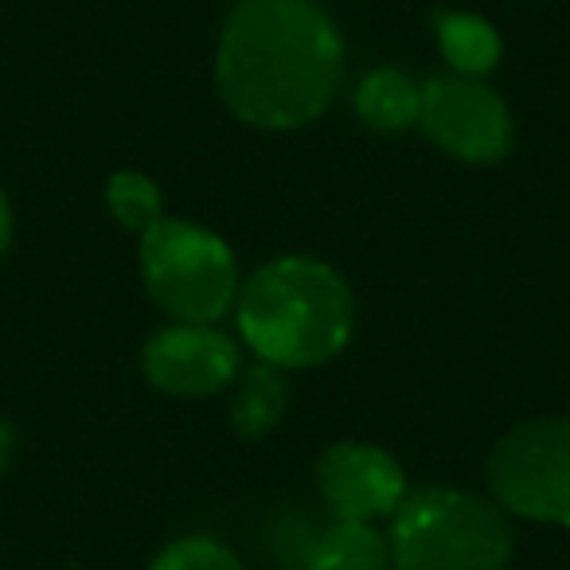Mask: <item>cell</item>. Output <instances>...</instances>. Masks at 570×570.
<instances>
[{
  "instance_id": "8992f818",
  "label": "cell",
  "mask_w": 570,
  "mask_h": 570,
  "mask_svg": "<svg viewBox=\"0 0 570 570\" xmlns=\"http://www.w3.org/2000/svg\"><path fill=\"white\" fill-rule=\"evenodd\" d=\"M419 126L438 149L465 165H497L515 145V121L504 98L458 75H442L422 87Z\"/></svg>"
},
{
  "instance_id": "5bb4252c",
  "label": "cell",
  "mask_w": 570,
  "mask_h": 570,
  "mask_svg": "<svg viewBox=\"0 0 570 570\" xmlns=\"http://www.w3.org/2000/svg\"><path fill=\"white\" fill-rule=\"evenodd\" d=\"M149 570H246L230 547L207 535H184L153 559Z\"/></svg>"
},
{
  "instance_id": "2e32d148",
  "label": "cell",
  "mask_w": 570,
  "mask_h": 570,
  "mask_svg": "<svg viewBox=\"0 0 570 570\" xmlns=\"http://www.w3.org/2000/svg\"><path fill=\"white\" fill-rule=\"evenodd\" d=\"M9 243H12V204H9V196L0 191V254L9 250Z\"/></svg>"
},
{
  "instance_id": "277c9868",
  "label": "cell",
  "mask_w": 570,
  "mask_h": 570,
  "mask_svg": "<svg viewBox=\"0 0 570 570\" xmlns=\"http://www.w3.org/2000/svg\"><path fill=\"white\" fill-rule=\"evenodd\" d=\"M141 277L153 302L180 325H215L238 302L230 246L184 219H160L141 235Z\"/></svg>"
},
{
  "instance_id": "7a4b0ae2",
  "label": "cell",
  "mask_w": 570,
  "mask_h": 570,
  "mask_svg": "<svg viewBox=\"0 0 570 570\" xmlns=\"http://www.w3.org/2000/svg\"><path fill=\"white\" fill-rule=\"evenodd\" d=\"M238 336L269 367L305 372L336 360L356 333V297L328 262L285 254L238 289Z\"/></svg>"
},
{
  "instance_id": "ba28073f",
  "label": "cell",
  "mask_w": 570,
  "mask_h": 570,
  "mask_svg": "<svg viewBox=\"0 0 570 570\" xmlns=\"http://www.w3.org/2000/svg\"><path fill=\"white\" fill-rule=\"evenodd\" d=\"M317 489L336 520L375 523L406 500L403 465L367 442H336L317 461Z\"/></svg>"
},
{
  "instance_id": "4fadbf2b",
  "label": "cell",
  "mask_w": 570,
  "mask_h": 570,
  "mask_svg": "<svg viewBox=\"0 0 570 570\" xmlns=\"http://www.w3.org/2000/svg\"><path fill=\"white\" fill-rule=\"evenodd\" d=\"M106 207L126 230H153L165 219V204H160V188L145 173H114L106 184Z\"/></svg>"
},
{
  "instance_id": "52a82bcc",
  "label": "cell",
  "mask_w": 570,
  "mask_h": 570,
  "mask_svg": "<svg viewBox=\"0 0 570 570\" xmlns=\"http://www.w3.org/2000/svg\"><path fill=\"white\" fill-rule=\"evenodd\" d=\"M141 372L173 399H212L238 380V344L212 325L160 328L141 352Z\"/></svg>"
},
{
  "instance_id": "30bf717a",
  "label": "cell",
  "mask_w": 570,
  "mask_h": 570,
  "mask_svg": "<svg viewBox=\"0 0 570 570\" xmlns=\"http://www.w3.org/2000/svg\"><path fill=\"white\" fill-rule=\"evenodd\" d=\"M356 114L375 134H406L411 126H419L422 87L395 67H380L364 75V82L356 87Z\"/></svg>"
},
{
  "instance_id": "9a60e30c",
  "label": "cell",
  "mask_w": 570,
  "mask_h": 570,
  "mask_svg": "<svg viewBox=\"0 0 570 570\" xmlns=\"http://www.w3.org/2000/svg\"><path fill=\"white\" fill-rule=\"evenodd\" d=\"M12 453H17V430H12L9 422H0V473L9 469Z\"/></svg>"
},
{
  "instance_id": "7c38bea8",
  "label": "cell",
  "mask_w": 570,
  "mask_h": 570,
  "mask_svg": "<svg viewBox=\"0 0 570 570\" xmlns=\"http://www.w3.org/2000/svg\"><path fill=\"white\" fill-rule=\"evenodd\" d=\"M391 551L387 539L375 523L336 520L321 535H313V547L305 554V570H387Z\"/></svg>"
},
{
  "instance_id": "8fae6325",
  "label": "cell",
  "mask_w": 570,
  "mask_h": 570,
  "mask_svg": "<svg viewBox=\"0 0 570 570\" xmlns=\"http://www.w3.org/2000/svg\"><path fill=\"white\" fill-rule=\"evenodd\" d=\"M434 32L442 59L458 71V79H481L500 67L504 40L489 20L473 17V12H438Z\"/></svg>"
},
{
  "instance_id": "3957f363",
  "label": "cell",
  "mask_w": 570,
  "mask_h": 570,
  "mask_svg": "<svg viewBox=\"0 0 570 570\" xmlns=\"http://www.w3.org/2000/svg\"><path fill=\"white\" fill-rule=\"evenodd\" d=\"M387 551L395 570H508L512 528L492 500L422 489L391 515Z\"/></svg>"
},
{
  "instance_id": "5b68a950",
  "label": "cell",
  "mask_w": 570,
  "mask_h": 570,
  "mask_svg": "<svg viewBox=\"0 0 570 570\" xmlns=\"http://www.w3.org/2000/svg\"><path fill=\"white\" fill-rule=\"evenodd\" d=\"M497 508L535 523L570 528V419H528L489 453Z\"/></svg>"
},
{
  "instance_id": "6da1fadb",
  "label": "cell",
  "mask_w": 570,
  "mask_h": 570,
  "mask_svg": "<svg viewBox=\"0 0 570 570\" xmlns=\"http://www.w3.org/2000/svg\"><path fill=\"white\" fill-rule=\"evenodd\" d=\"M344 82V36L317 0H238L215 51V90L250 129H302Z\"/></svg>"
},
{
  "instance_id": "9c48e42d",
  "label": "cell",
  "mask_w": 570,
  "mask_h": 570,
  "mask_svg": "<svg viewBox=\"0 0 570 570\" xmlns=\"http://www.w3.org/2000/svg\"><path fill=\"white\" fill-rule=\"evenodd\" d=\"M285 406H289V380L282 367H269L258 360L254 367L238 372L235 395H230V426L238 438H246V442L266 438L285 419Z\"/></svg>"
}]
</instances>
